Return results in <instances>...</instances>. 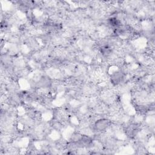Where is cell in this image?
<instances>
[{"label":"cell","instance_id":"1","mask_svg":"<svg viewBox=\"0 0 155 155\" xmlns=\"http://www.w3.org/2000/svg\"><path fill=\"white\" fill-rule=\"evenodd\" d=\"M109 125V121L107 119H101L96 122L95 127L97 130L102 131L107 128Z\"/></svg>","mask_w":155,"mask_h":155}]
</instances>
